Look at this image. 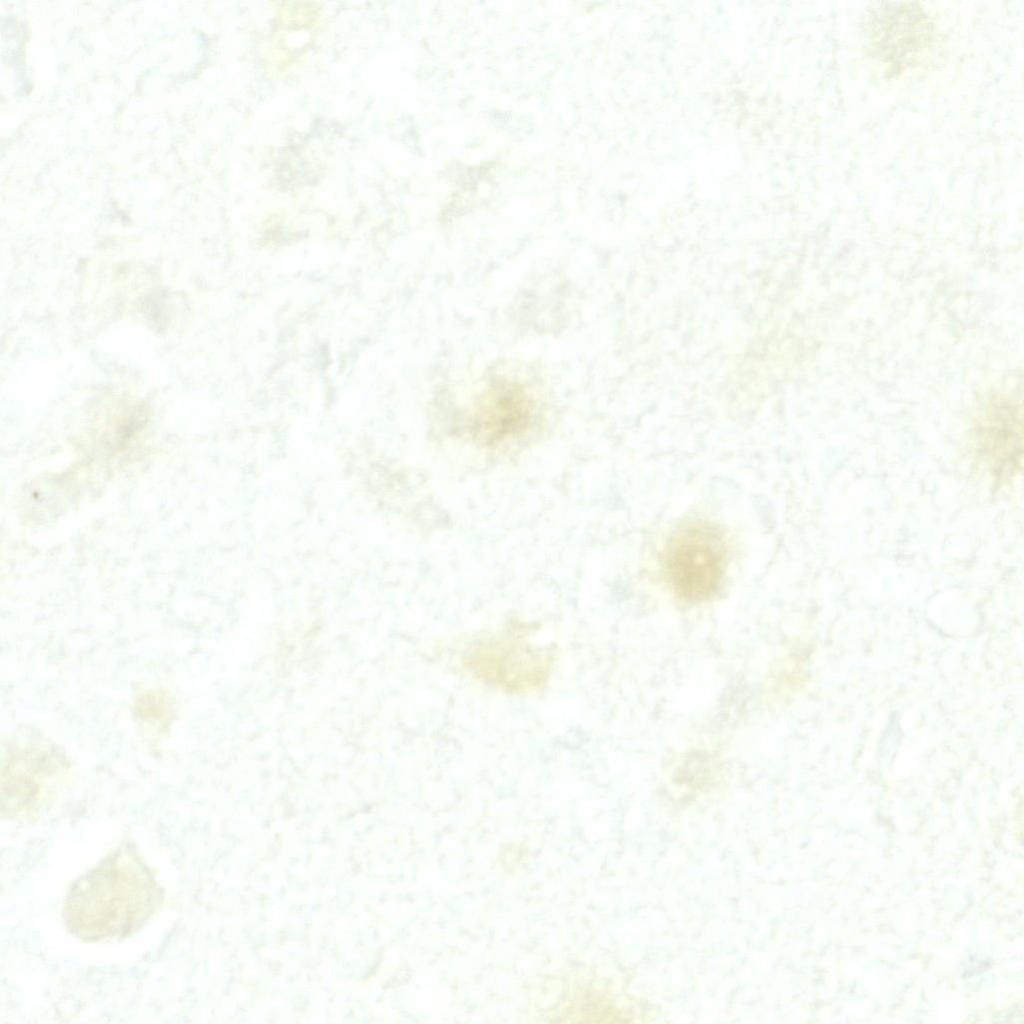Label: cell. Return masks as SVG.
<instances>
[{"mask_svg": "<svg viewBox=\"0 0 1024 1024\" xmlns=\"http://www.w3.org/2000/svg\"><path fill=\"white\" fill-rule=\"evenodd\" d=\"M536 404L532 393L521 384L495 380L477 400L472 430L488 445L521 437L535 422Z\"/></svg>", "mask_w": 1024, "mask_h": 1024, "instance_id": "cell-6", "label": "cell"}, {"mask_svg": "<svg viewBox=\"0 0 1024 1024\" xmlns=\"http://www.w3.org/2000/svg\"><path fill=\"white\" fill-rule=\"evenodd\" d=\"M866 32L872 52L894 66L918 64L935 41L929 14L913 3H882L868 15Z\"/></svg>", "mask_w": 1024, "mask_h": 1024, "instance_id": "cell-5", "label": "cell"}, {"mask_svg": "<svg viewBox=\"0 0 1024 1024\" xmlns=\"http://www.w3.org/2000/svg\"><path fill=\"white\" fill-rule=\"evenodd\" d=\"M67 773L64 755L47 742L16 743L1 765V815L30 822L53 804Z\"/></svg>", "mask_w": 1024, "mask_h": 1024, "instance_id": "cell-3", "label": "cell"}, {"mask_svg": "<svg viewBox=\"0 0 1024 1024\" xmlns=\"http://www.w3.org/2000/svg\"><path fill=\"white\" fill-rule=\"evenodd\" d=\"M163 898L151 869L126 842L71 884L62 919L67 931L81 941L121 939L140 930Z\"/></svg>", "mask_w": 1024, "mask_h": 1024, "instance_id": "cell-1", "label": "cell"}, {"mask_svg": "<svg viewBox=\"0 0 1024 1024\" xmlns=\"http://www.w3.org/2000/svg\"><path fill=\"white\" fill-rule=\"evenodd\" d=\"M133 715L143 724L164 727L173 718L172 702L166 692L148 689L134 700Z\"/></svg>", "mask_w": 1024, "mask_h": 1024, "instance_id": "cell-8", "label": "cell"}, {"mask_svg": "<svg viewBox=\"0 0 1024 1024\" xmlns=\"http://www.w3.org/2000/svg\"><path fill=\"white\" fill-rule=\"evenodd\" d=\"M1021 417L1014 405L998 403L981 428V447L1000 476L1013 472L1021 454Z\"/></svg>", "mask_w": 1024, "mask_h": 1024, "instance_id": "cell-7", "label": "cell"}, {"mask_svg": "<svg viewBox=\"0 0 1024 1024\" xmlns=\"http://www.w3.org/2000/svg\"><path fill=\"white\" fill-rule=\"evenodd\" d=\"M727 563L721 531L706 523H691L671 536L663 556L673 591L690 602L708 599L719 589Z\"/></svg>", "mask_w": 1024, "mask_h": 1024, "instance_id": "cell-4", "label": "cell"}, {"mask_svg": "<svg viewBox=\"0 0 1024 1024\" xmlns=\"http://www.w3.org/2000/svg\"><path fill=\"white\" fill-rule=\"evenodd\" d=\"M524 627L474 640L463 653L465 669L482 683L511 694L530 693L548 682L555 660L552 644L536 645Z\"/></svg>", "mask_w": 1024, "mask_h": 1024, "instance_id": "cell-2", "label": "cell"}]
</instances>
